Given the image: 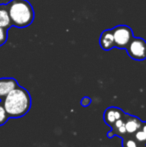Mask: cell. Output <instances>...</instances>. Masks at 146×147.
<instances>
[{"label": "cell", "mask_w": 146, "mask_h": 147, "mask_svg": "<svg viewBox=\"0 0 146 147\" xmlns=\"http://www.w3.org/2000/svg\"><path fill=\"white\" fill-rule=\"evenodd\" d=\"M9 118H21L29 112L32 100L27 89L18 85L2 101Z\"/></svg>", "instance_id": "1"}, {"label": "cell", "mask_w": 146, "mask_h": 147, "mask_svg": "<svg viewBox=\"0 0 146 147\" xmlns=\"http://www.w3.org/2000/svg\"><path fill=\"white\" fill-rule=\"evenodd\" d=\"M8 12L12 25L17 28H25L34 20V10L27 0H11L7 3Z\"/></svg>", "instance_id": "2"}, {"label": "cell", "mask_w": 146, "mask_h": 147, "mask_svg": "<svg viewBox=\"0 0 146 147\" xmlns=\"http://www.w3.org/2000/svg\"><path fill=\"white\" fill-rule=\"evenodd\" d=\"M114 37V46L118 49H126L127 45L133 38V31L127 25H117L112 28Z\"/></svg>", "instance_id": "3"}, {"label": "cell", "mask_w": 146, "mask_h": 147, "mask_svg": "<svg viewBox=\"0 0 146 147\" xmlns=\"http://www.w3.org/2000/svg\"><path fill=\"white\" fill-rule=\"evenodd\" d=\"M129 57L136 61L146 59V41L140 37H133L126 47Z\"/></svg>", "instance_id": "4"}, {"label": "cell", "mask_w": 146, "mask_h": 147, "mask_svg": "<svg viewBox=\"0 0 146 147\" xmlns=\"http://www.w3.org/2000/svg\"><path fill=\"white\" fill-rule=\"evenodd\" d=\"M124 114H125V112L122 109L119 108V107L110 106V107H108V108H106L103 113L104 122H105L108 126H112L113 123H114L116 120L123 117Z\"/></svg>", "instance_id": "5"}, {"label": "cell", "mask_w": 146, "mask_h": 147, "mask_svg": "<svg viewBox=\"0 0 146 147\" xmlns=\"http://www.w3.org/2000/svg\"><path fill=\"white\" fill-rule=\"evenodd\" d=\"M18 85L17 80L14 78H0V101H3L8 93Z\"/></svg>", "instance_id": "6"}, {"label": "cell", "mask_w": 146, "mask_h": 147, "mask_svg": "<svg viewBox=\"0 0 146 147\" xmlns=\"http://www.w3.org/2000/svg\"><path fill=\"white\" fill-rule=\"evenodd\" d=\"M124 119H125V129H126V132L128 134H134L141 127L142 120H140L138 117L134 116V115H130L125 112Z\"/></svg>", "instance_id": "7"}, {"label": "cell", "mask_w": 146, "mask_h": 147, "mask_svg": "<svg viewBox=\"0 0 146 147\" xmlns=\"http://www.w3.org/2000/svg\"><path fill=\"white\" fill-rule=\"evenodd\" d=\"M99 44L104 51H109L114 48V37L112 29H106L101 33L99 38Z\"/></svg>", "instance_id": "8"}, {"label": "cell", "mask_w": 146, "mask_h": 147, "mask_svg": "<svg viewBox=\"0 0 146 147\" xmlns=\"http://www.w3.org/2000/svg\"><path fill=\"white\" fill-rule=\"evenodd\" d=\"M12 22L10 19L9 12H8L7 3L0 4V27H3L5 29H9L12 27Z\"/></svg>", "instance_id": "9"}, {"label": "cell", "mask_w": 146, "mask_h": 147, "mask_svg": "<svg viewBox=\"0 0 146 147\" xmlns=\"http://www.w3.org/2000/svg\"><path fill=\"white\" fill-rule=\"evenodd\" d=\"M122 139V147H140L141 145L138 143L136 139L134 137V134H125L123 137H121Z\"/></svg>", "instance_id": "10"}, {"label": "cell", "mask_w": 146, "mask_h": 147, "mask_svg": "<svg viewBox=\"0 0 146 147\" xmlns=\"http://www.w3.org/2000/svg\"><path fill=\"white\" fill-rule=\"evenodd\" d=\"M134 137H135V139L138 141V143L140 144V145H145L146 144V133L141 128H139V129L135 132Z\"/></svg>", "instance_id": "11"}, {"label": "cell", "mask_w": 146, "mask_h": 147, "mask_svg": "<svg viewBox=\"0 0 146 147\" xmlns=\"http://www.w3.org/2000/svg\"><path fill=\"white\" fill-rule=\"evenodd\" d=\"M8 119H9V116H8L7 112L4 108L2 101H0V126H3L8 121Z\"/></svg>", "instance_id": "12"}, {"label": "cell", "mask_w": 146, "mask_h": 147, "mask_svg": "<svg viewBox=\"0 0 146 147\" xmlns=\"http://www.w3.org/2000/svg\"><path fill=\"white\" fill-rule=\"evenodd\" d=\"M8 39V30L3 27H0V47L7 42Z\"/></svg>", "instance_id": "13"}, {"label": "cell", "mask_w": 146, "mask_h": 147, "mask_svg": "<svg viewBox=\"0 0 146 147\" xmlns=\"http://www.w3.org/2000/svg\"><path fill=\"white\" fill-rule=\"evenodd\" d=\"M91 102H92V100H91V98H90V97L84 96L83 98L80 100V105H81V106H83V107H88L90 104H91Z\"/></svg>", "instance_id": "14"}, {"label": "cell", "mask_w": 146, "mask_h": 147, "mask_svg": "<svg viewBox=\"0 0 146 147\" xmlns=\"http://www.w3.org/2000/svg\"><path fill=\"white\" fill-rule=\"evenodd\" d=\"M140 128L146 133V121H142V124H141V127Z\"/></svg>", "instance_id": "15"}, {"label": "cell", "mask_w": 146, "mask_h": 147, "mask_svg": "<svg viewBox=\"0 0 146 147\" xmlns=\"http://www.w3.org/2000/svg\"><path fill=\"white\" fill-rule=\"evenodd\" d=\"M140 147H146V144H145V145H141Z\"/></svg>", "instance_id": "16"}]
</instances>
